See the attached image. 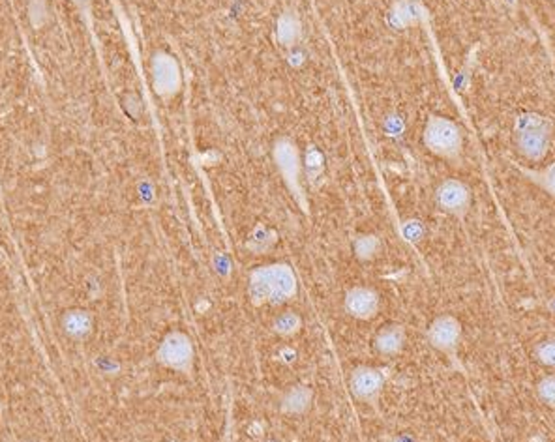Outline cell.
I'll use <instances>...</instances> for the list:
<instances>
[{"label":"cell","mask_w":555,"mask_h":442,"mask_svg":"<svg viewBox=\"0 0 555 442\" xmlns=\"http://www.w3.org/2000/svg\"><path fill=\"white\" fill-rule=\"evenodd\" d=\"M297 294V275L287 265L261 267L250 275V297L255 304H284Z\"/></svg>","instance_id":"obj_1"},{"label":"cell","mask_w":555,"mask_h":442,"mask_svg":"<svg viewBox=\"0 0 555 442\" xmlns=\"http://www.w3.org/2000/svg\"><path fill=\"white\" fill-rule=\"evenodd\" d=\"M553 124L544 114L521 112L516 120V149L521 158L541 161L548 154Z\"/></svg>","instance_id":"obj_2"},{"label":"cell","mask_w":555,"mask_h":442,"mask_svg":"<svg viewBox=\"0 0 555 442\" xmlns=\"http://www.w3.org/2000/svg\"><path fill=\"white\" fill-rule=\"evenodd\" d=\"M424 144L437 158L454 161L462 156L464 137L460 128L452 120L434 114L424 128Z\"/></svg>","instance_id":"obj_3"},{"label":"cell","mask_w":555,"mask_h":442,"mask_svg":"<svg viewBox=\"0 0 555 442\" xmlns=\"http://www.w3.org/2000/svg\"><path fill=\"white\" fill-rule=\"evenodd\" d=\"M151 79L154 92L163 97V100H169V97L176 96L183 89L181 64H178L173 55L158 51L151 62Z\"/></svg>","instance_id":"obj_4"},{"label":"cell","mask_w":555,"mask_h":442,"mask_svg":"<svg viewBox=\"0 0 555 442\" xmlns=\"http://www.w3.org/2000/svg\"><path fill=\"white\" fill-rule=\"evenodd\" d=\"M193 345L192 339L183 332H171L160 343L156 358L161 366L188 373L193 368Z\"/></svg>","instance_id":"obj_5"},{"label":"cell","mask_w":555,"mask_h":442,"mask_svg":"<svg viewBox=\"0 0 555 442\" xmlns=\"http://www.w3.org/2000/svg\"><path fill=\"white\" fill-rule=\"evenodd\" d=\"M274 159L276 166L280 169L287 188L291 193H295V198L304 205L302 199V188H301V158L299 151L293 141L280 139L274 144Z\"/></svg>","instance_id":"obj_6"},{"label":"cell","mask_w":555,"mask_h":442,"mask_svg":"<svg viewBox=\"0 0 555 442\" xmlns=\"http://www.w3.org/2000/svg\"><path fill=\"white\" fill-rule=\"evenodd\" d=\"M462 339V324L452 315H441L432 321L428 329V341L434 349L443 353L450 358L458 353V345Z\"/></svg>","instance_id":"obj_7"},{"label":"cell","mask_w":555,"mask_h":442,"mask_svg":"<svg viewBox=\"0 0 555 442\" xmlns=\"http://www.w3.org/2000/svg\"><path fill=\"white\" fill-rule=\"evenodd\" d=\"M385 381H387V375L383 369L371 368V366H361L351 373L349 384H351L353 396L358 401L375 405L381 396Z\"/></svg>","instance_id":"obj_8"},{"label":"cell","mask_w":555,"mask_h":442,"mask_svg":"<svg viewBox=\"0 0 555 442\" xmlns=\"http://www.w3.org/2000/svg\"><path fill=\"white\" fill-rule=\"evenodd\" d=\"M435 201L439 208L447 212V214L464 218L471 206V191L464 182H460V180L450 178L437 188Z\"/></svg>","instance_id":"obj_9"},{"label":"cell","mask_w":555,"mask_h":442,"mask_svg":"<svg viewBox=\"0 0 555 442\" xmlns=\"http://www.w3.org/2000/svg\"><path fill=\"white\" fill-rule=\"evenodd\" d=\"M346 309L355 319L368 321L378 315L379 297L378 292L368 287H355L346 294Z\"/></svg>","instance_id":"obj_10"},{"label":"cell","mask_w":555,"mask_h":442,"mask_svg":"<svg viewBox=\"0 0 555 442\" xmlns=\"http://www.w3.org/2000/svg\"><path fill=\"white\" fill-rule=\"evenodd\" d=\"M405 345V329L400 324H388L375 336V349L383 356H396Z\"/></svg>","instance_id":"obj_11"},{"label":"cell","mask_w":555,"mask_h":442,"mask_svg":"<svg viewBox=\"0 0 555 442\" xmlns=\"http://www.w3.org/2000/svg\"><path fill=\"white\" fill-rule=\"evenodd\" d=\"M94 319L85 309H70L62 315V329L74 339H83L90 334Z\"/></svg>","instance_id":"obj_12"},{"label":"cell","mask_w":555,"mask_h":442,"mask_svg":"<svg viewBox=\"0 0 555 442\" xmlns=\"http://www.w3.org/2000/svg\"><path fill=\"white\" fill-rule=\"evenodd\" d=\"M302 36V25L297 18V13L285 12L280 15V19L276 23V40L284 47H293Z\"/></svg>","instance_id":"obj_13"},{"label":"cell","mask_w":555,"mask_h":442,"mask_svg":"<svg viewBox=\"0 0 555 442\" xmlns=\"http://www.w3.org/2000/svg\"><path fill=\"white\" fill-rule=\"evenodd\" d=\"M309 399H312V392L306 386H295L287 392L284 398L282 408L287 415H304L309 407Z\"/></svg>","instance_id":"obj_14"},{"label":"cell","mask_w":555,"mask_h":442,"mask_svg":"<svg viewBox=\"0 0 555 442\" xmlns=\"http://www.w3.org/2000/svg\"><path fill=\"white\" fill-rule=\"evenodd\" d=\"M524 174L531 180V182H535L538 188H543L548 195H551V198H555V163H550L548 167L544 169H526Z\"/></svg>","instance_id":"obj_15"},{"label":"cell","mask_w":555,"mask_h":442,"mask_svg":"<svg viewBox=\"0 0 555 442\" xmlns=\"http://www.w3.org/2000/svg\"><path fill=\"white\" fill-rule=\"evenodd\" d=\"M301 329V317L293 311H287V314H282L274 321V330L280 336H293L295 332H299Z\"/></svg>","instance_id":"obj_16"},{"label":"cell","mask_w":555,"mask_h":442,"mask_svg":"<svg viewBox=\"0 0 555 442\" xmlns=\"http://www.w3.org/2000/svg\"><path fill=\"white\" fill-rule=\"evenodd\" d=\"M535 358L543 366L555 369V337H548L538 343L535 347Z\"/></svg>","instance_id":"obj_17"},{"label":"cell","mask_w":555,"mask_h":442,"mask_svg":"<svg viewBox=\"0 0 555 442\" xmlns=\"http://www.w3.org/2000/svg\"><path fill=\"white\" fill-rule=\"evenodd\" d=\"M536 396L551 411H555V375H546L541 383L536 384Z\"/></svg>","instance_id":"obj_18"},{"label":"cell","mask_w":555,"mask_h":442,"mask_svg":"<svg viewBox=\"0 0 555 442\" xmlns=\"http://www.w3.org/2000/svg\"><path fill=\"white\" fill-rule=\"evenodd\" d=\"M355 250H356V255L361 259H371L379 250V240L375 237H363V238L356 240Z\"/></svg>","instance_id":"obj_19"},{"label":"cell","mask_w":555,"mask_h":442,"mask_svg":"<svg viewBox=\"0 0 555 442\" xmlns=\"http://www.w3.org/2000/svg\"><path fill=\"white\" fill-rule=\"evenodd\" d=\"M396 15H398V19H400L402 23L410 25V23L417 21L418 12H417L415 4L410 3V0H402V3L396 6Z\"/></svg>","instance_id":"obj_20"},{"label":"cell","mask_w":555,"mask_h":442,"mask_svg":"<svg viewBox=\"0 0 555 442\" xmlns=\"http://www.w3.org/2000/svg\"><path fill=\"white\" fill-rule=\"evenodd\" d=\"M75 3H79V4H81V3H87V0H75Z\"/></svg>","instance_id":"obj_21"}]
</instances>
